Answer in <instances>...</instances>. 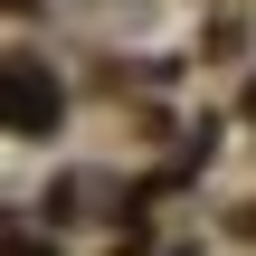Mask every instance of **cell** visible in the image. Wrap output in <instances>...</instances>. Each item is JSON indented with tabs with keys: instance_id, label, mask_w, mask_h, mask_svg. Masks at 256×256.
Returning a JSON list of instances; mask_svg holds the SVG:
<instances>
[{
	"instance_id": "6da1fadb",
	"label": "cell",
	"mask_w": 256,
	"mask_h": 256,
	"mask_svg": "<svg viewBox=\"0 0 256 256\" xmlns=\"http://www.w3.org/2000/svg\"><path fill=\"white\" fill-rule=\"evenodd\" d=\"M57 104H66V95H57V76H48L38 57H10V66H0V124H10L19 142H38V133L57 124Z\"/></svg>"
},
{
	"instance_id": "7a4b0ae2",
	"label": "cell",
	"mask_w": 256,
	"mask_h": 256,
	"mask_svg": "<svg viewBox=\"0 0 256 256\" xmlns=\"http://www.w3.org/2000/svg\"><path fill=\"white\" fill-rule=\"evenodd\" d=\"M10 256H38V247H28V238H19V228H10Z\"/></svg>"
},
{
	"instance_id": "3957f363",
	"label": "cell",
	"mask_w": 256,
	"mask_h": 256,
	"mask_svg": "<svg viewBox=\"0 0 256 256\" xmlns=\"http://www.w3.org/2000/svg\"><path fill=\"white\" fill-rule=\"evenodd\" d=\"M10 10H38V0H10Z\"/></svg>"
},
{
	"instance_id": "277c9868",
	"label": "cell",
	"mask_w": 256,
	"mask_h": 256,
	"mask_svg": "<svg viewBox=\"0 0 256 256\" xmlns=\"http://www.w3.org/2000/svg\"><path fill=\"white\" fill-rule=\"evenodd\" d=\"M247 114H256V86H247Z\"/></svg>"
},
{
	"instance_id": "5b68a950",
	"label": "cell",
	"mask_w": 256,
	"mask_h": 256,
	"mask_svg": "<svg viewBox=\"0 0 256 256\" xmlns=\"http://www.w3.org/2000/svg\"><path fill=\"white\" fill-rule=\"evenodd\" d=\"M247 238H256V209H247Z\"/></svg>"
}]
</instances>
